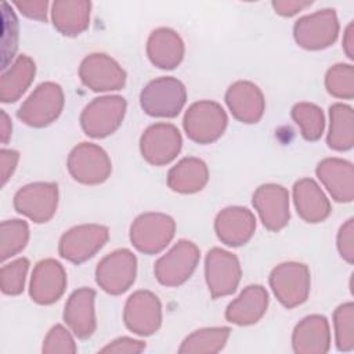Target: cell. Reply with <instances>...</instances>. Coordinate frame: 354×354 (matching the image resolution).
Returning <instances> with one entry per match:
<instances>
[{
	"instance_id": "obj_1",
	"label": "cell",
	"mask_w": 354,
	"mask_h": 354,
	"mask_svg": "<svg viewBox=\"0 0 354 354\" xmlns=\"http://www.w3.org/2000/svg\"><path fill=\"white\" fill-rule=\"evenodd\" d=\"M185 101V86L171 76H162L149 82L140 94L141 108L155 118L177 116Z\"/></svg>"
},
{
	"instance_id": "obj_2",
	"label": "cell",
	"mask_w": 354,
	"mask_h": 354,
	"mask_svg": "<svg viewBox=\"0 0 354 354\" xmlns=\"http://www.w3.org/2000/svg\"><path fill=\"white\" fill-rule=\"evenodd\" d=\"M183 124L187 136L192 141L209 144L224 133L227 115L217 102L199 101L192 104L185 112Z\"/></svg>"
},
{
	"instance_id": "obj_3",
	"label": "cell",
	"mask_w": 354,
	"mask_h": 354,
	"mask_svg": "<svg viewBox=\"0 0 354 354\" xmlns=\"http://www.w3.org/2000/svg\"><path fill=\"white\" fill-rule=\"evenodd\" d=\"M124 111L126 101L123 97L112 95L94 98L82 112V129L90 137H106L120 126Z\"/></svg>"
},
{
	"instance_id": "obj_4",
	"label": "cell",
	"mask_w": 354,
	"mask_h": 354,
	"mask_svg": "<svg viewBox=\"0 0 354 354\" xmlns=\"http://www.w3.org/2000/svg\"><path fill=\"white\" fill-rule=\"evenodd\" d=\"M270 285L277 299L288 308H293L307 300L310 292V271L301 263H283L275 267L270 275Z\"/></svg>"
},
{
	"instance_id": "obj_5",
	"label": "cell",
	"mask_w": 354,
	"mask_h": 354,
	"mask_svg": "<svg viewBox=\"0 0 354 354\" xmlns=\"http://www.w3.org/2000/svg\"><path fill=\"white\" fill-rule=\"evenodd\" d=\"M295 40L307 50H321L333 44L339 35V22L335 10H321L296 21Z\"/></svg>"
},
{
	"instance_id": "obj_6",
	"label": "cell",
	"mask_w": 354,
	"mask_h": 354,
	"mask_svg": "<svg viewBox=\"0 0 354 354\" xmlns=\"http://www.w3.org/2000/svg\"><path fill=\"white\" fill-rule=\"evenodd\" d=\"M64 106V94L57 83H41L21 105L18 118L29 126L43 127L55 120Z\"/></svg>"
},
{
	"instance_id": "obj_7",
	"label": "cell",
	"mask_w": 354,
	"mask_h": 354,
	"mask_svg": "<svg viewBox=\"0 0 354 354\" xmlns=\"http://www.w3.org/2000/svg\"><path fill=\"white\" fill-rule=\"evenodd\" d=\"M176 224L171 217L162 213H145L131 224V243L144 253L160 252L174 235Z\"/></svg>"
},
{
	"instance_id": "obj_8",
	"label": "cell",
	"mask_w": 354,
	"mask_h": 354,
	"mask_svg": "<svg viewBox=\"0 0 354 354\" xmlns=\"http://www.w3.org/2000/svg\"><path fill=\"white\" fill-rule=\"evenodd\" d=\"M199 261V250L189 241H178L155 264V275L162 285L177 286L185 282Z\"/></svg>"
},
{
	"instance_id": "obj_9",
	"label": "cell",
	"mask_w": 354,
	"mask_h": 354,
	"mask_svg": "<svg viewBox=\"0 0 354 354\" xmlns=\"http://www.w3.org/2000/svg\"><path fill=\"white\" fill-rule=\"evenodd\" d=\"M137 260L127 249H119L105 256L97 266V283L111 295L126 292L136 279Z\"/></svg>"
},
{
	"instance_id": "obj_10",
	"label": "cell",
	"mask_w": 354,
	"mask_h": 354,
	"mask_svg": "<svg viewBox=\"0 0 354 354\" xmlns=\"http://www.w3.org/2000/svg\"><path fill=\"white\" fill-rule=\"evenodd\" d=\"M68 169L72 177L83 184H100L111 173V160L106 152L88 142L75 147L68 159Z\"/></svg>"
},
{
	"instance_id": "obj_11",
	"label": "cell",
	"mask_w": 354,
	"mask_h": 354,
	"mask_svg": "<svg viewBox=\"0 0 354 354\" xmlns=\"http://www.w3.org/2000/svg\"><path fill=\"white\" fill-rule=\"evenodd\" d=\"M206 282L212 296L220 297L235 292L241 279V267L235 254L214 248L205 261Z\"/></svg>"
},
{
	"instance_id": "obj_12",
	"label": "cell",
	"mask_w": 354,
	"mask_h": 354,
	"mask_svg": "<svg viewBox=\"0 0 354 354\" xmlns=\"http://www.w3.org/2000/svg\"><path fill=\"white\" fill-rule=\"evenodd\" d=\"M108 235V228L97 224L73 227L62 235L59 254L72 263H82L93 257L105 245Z\"/></svg>"
},
{
	"instance_id": "obj_13",
	"label": "cell",
	"mask_w": 354,
	"mask_h": 354,
	"mask_svg": "<svg viewBox=\"0 0 354 354\" xmlns=\"http://www.w3.org/2000/svg\"><path fill=\"white\" fill-rule=\"evenodd\" d=\"M140 148L142 158L151 165H166L171 162L181 149L180 131L170 123L152 124L141 136Z\"/></svg>"
},
{
	"instance_id": "obj_14",
	"label": "cell",
	"mask_w": 354,
	"mask_h": 354,
	"mask_svg": "<svg viewBox=\"0 0 354 354\" xmlns=\"http://www.w3.org/2000/svg\"><path fill=\"white\" fill-rule=\"evenodd\" d=\"M58 202V188L53 183H35L21 188L14 198L18 213L26 214L35 223H46L53 217Z\"/></svg>"
},
{
	"instance_id": "obj_15",
	"label": "cell",
	"mask_w": 354,
	"mask_h": 354,
	"mask_svg": "<svg viewBox=\"0 0 354 354\" xmlns=\"http://www.w3.org/2000/svg\"><path fill=\"white\" fill-rule=\"evenodd\" d=\"M160 301L148 290L133 293L124 307L126 326L141 336L152 335L158 330L162 322Z\"/></svg>"
},
{
	"instance_id": "obj_16",
	"label": "cell",
	"mask_w": 354,
	"mask_h": 354,
	"mask_svg": "<svg viewBox=\"0 0 354 354\" xmlns=\"http://www.w3.org/2000/svg\"><path fill=\"white\" fill-rule=\"evenodd\" d=\"M82 82L94 91L119 90L124 86L126 73L106 54H90L79 68Z\"/></svg>"
},
{
	"instance_id": "obj_17",
	"label": "cell",
	"mask_w": 354,
	"mask_h": 354,
	"mask_svg": "<svg viewBox=\"0 0 354 354\" xmlns=\"http://www.w3.org/2000/svg\"><path fill=\"white\" fill-rule=\"evenodd\" d=\"M253 206L270 231L283 228L289 221V195L288 191L277 184H266L253 194Z\"/></svg>"
},
{
	"instance_id": "obj_18",
	"label": "cell",
	"mask_w": 354,
	"mask_h": 354,
	"mask_svg": "<svg viewBox=\"0 0 354 354\" xmlns=\"http://www.w3.org/2000/svg\"><path fill=\"white\" fill-rule=\"evenodd\" d=\"M65 286L66 275L58 261L47 259L36 264L30 282L32 300L39 304H51L62 296Z\"/></svg>"
},
{
	"instance_id": "obj_19",
	"label": "cell",
	"mask_w": 354,
	"mask_h": 354,
	"mask_svg": "<svg viewBox=\"0 0 354 354\" xmlns=\"http://www.w3.org/2000/svg\"><path fill=\"white\" fill-rule=\"evenodd\" d=\"M317 176L336 202L354 198V167L348 160L328 158L318 163Z\"/></svg>"
},
{
	"instance_id": "obj_20",
	"label": "cell",
	"mask_w": 354,
	"mask_h": 354,
	"mask_svg": "<svg viewBox=\"0 0 354 354\" xmlns=\"http://www.w3.org/2000/svg\"><path fill=\"white\" fill-rule=\"evenodd\" d=\"M214 228L220 241L228 246L245 245L253 235L256 218L246 207H227L218 213Z\"/></svg>"
},
{
	"instance_id": "obj_21",
	"label": "cell",
	"mask_w": 354,
	"mask_h": 354,
	"mask_svg": "<svg viewBox=\"0 0 354 354\" xmlns=\"http://www.w3.org/2000/svg\"><path fill=\"white\" fill-rule=\"evenodd\" d=\"M94 299L95 292L93 289L82 288L75 290L65 304L64 321L80 339L90 337L95 330Z\"/></svg>"
},
{
	"instance_id": "obj_22",
	"label": "cell",
	"mask_w": 354,
	"mask_h": 354,
	"mask_svg": "<svg viewBox=\"0 0 354 354\" xmlns=\"http://www.w3.org/2000/svg\"><path fill=\"white\" fill-rule=\"evenodd\" d=\"M225 102L232 115L243 123H256L264 112V98L259 87L250 82L231 84L225 94Z\"/></svg>"
},
{
	"instance_id": "obj_23",
	"label": "cell",
	"mask_w": 354,
	"mask_h": 354,
	"mask_svg": "<svg viewBox=\"0 0 354 354\" xmlns=\"http://www.w3.org/2000/svg\"><path fill=\"white\" fill-rule=\"evenodd\" d=\"M267 306V290L261 285H250L228 304L225 318L236 325H250L264 315Z\"/></svg>"
},
{
	"instance_id": "obj_24",
	"label": "cell",
	"mask_w": 354,
	"mask_h": 354,
	"mask_svg": "<svg viewBox=\"0 0 354 354\" xmlns=\"http://www.w3.org/2000/svg\"><path fill=\"white\" fill-rule=\"evenodd\" d=\"M293 350L296 353H326L330 347V332L324 315H308L293 330Z\"/></svg>"
},
{
	"instance_id": "obj_25",
	"label": "cell",
	"mask_w": 354,
	"mask_h": 354,
	"mask_svg": "<svg viewBox=\"0 0 354 354\" xmlns=\"http://www.w3.org/2000/svg\"><path fill=\"white\" fill-rule=\"evenodd\" d=\"M297 213L307 223L324 221L330 214V203L318 184L311 178H301L293 187Z\"/></svg>"
},
{
	"instance_id": "obj_26",
	"label": "cell",
	"mask_w": 354,
	"mask_h": 354,
	"mask_svg": "<svg viewBox=\"0 0 354 354\" xmlns=\"http://www.w3.org/2000/svg\"><path fill=\"white\" fill-rule=\"evenodd\" d=\"M147 53L153 65L162 69H173L184 57V43L174 30L159 28L151 33Z\"/></svg>"
},
{
	"instance_id": "obj_27",
	"label": "cell",
	"mask_w": 354,
	"mask_h": 354,
	"mask_svg": "<svg viewBox=\"0 0 354 354\" xmlns=\"http://www.w3.org/2000/svg\"><path fill=\"white\" fill-rule=\"evenodd\" d=\"M207 177L209 173L203 160L196 158H185L170 169L167 184L173 191L192 194L205 187Z\"/></svg>"
},
{
	"instance_id": "obj_28",
	"label": "cell",
	"mask_w": 354,
	"mask_h": 354,
	"mask_svg": "<svg viewBox=\"0 0 354 354\" xmlns=\"http://www.w3.org/2000/svg\"><path fill=\"white\" fill-rule=\"evenodd\" d=\"M330 126L326 137L328 147L335 151H348L354 145V112L346 104H333L329 108Z\"/></svg>"
},
{
	"instance_id": "obj_29",
	"label": "cell",
	"mask_w": 354,
	"mask_h": 354,
	"mask_svg": "<svg viewBox=\"0 0 354 354\" xmlns=\"http://www.w3.org/2000/svg\"><path fill=\"white\" fill-rule=\"evenodd\" d=\"M90 19V3L87 1H55L53 4L54 26L66 36L83 32Z\"/></svg>"
},
{
	"instance_id": "obj_30",
	"label": "cell",
	"mask_w": 354,
	"mask_h": 354,
	"mask_svg": "<svg viewBox=\"0 0 354 354\" xmlns=\"http://www.w3.org/2000/svg\"><path fill=\"white\" fill-rule=\"evenodd\" d=\"M230 336V328H206L195 330L181 344L180 353H216L220 351Z\"/></svg>"
},
{
	"instance_id": "obj_31",
	"label": "cell",
	"mask_w": 354,
	"mask_h": 354,
	"mask_svg": "<svg viewBox=\"0 0 354 354\" xmlns=\"http://www.w3.org/2000/svg\"><path fill=\"white\" fill-rule=\"evenodd\" d=\"M3 76L11 77V82L1 84V101H17V98L28 88L35 76V62L29 57L21 55L18 57L10 72L4 73Z\"/></svg>"
},
{
	"instance_id": "obj_32",
	"label": "cell",
	"mask_w": 354,
	"mask_h": 354,
	"mask_svg": "<svg viewBox=\"0 0 354 354\" xmlns=\"http://www.w3.org/2000/svg\"><path fill=\"white\" fill-rule=\"evenodd\" d=\"M292 118L300 126L306 140L315 141L322 136L325 120L322 109L314 104L300 102L292 108Z\"/></svg>"
},
{
	"instance_id": "obj_33",
	"label": "cell",
	"mask_w": 354,
	"mask_h": 354,
	"mask_svg": "<svg viewBox=\"0 0 354 354\" xmlns=\"http://www.w3.org/2000/svg\"><path fill=\"white\" fill-rule=\"evenodd\" d=\"M336 347L339 351L354 348V304L351 301L340 304L333 314Z\"/></svg>"
},
{
	"instance_id": "obj_34",
	"label": "cell",
	"mask_w": 354,
	"mask_h": 354,
	"mask_svg": "<svg viewBox=\"0 0 354 354\" xmlns=\"http://www.w3.org/2000/svg\"><path fill=\"white\" fill-rule=\"evenodd\" d=\"M325 86L330 95L343 100L354 97V68L350 64L333 65L325 76Z\"/></svg>"
},
{
	"instance_id": "obj_35",
	"label": "cell",
	"mask_w": 354,
	"mask_h": 354,
	"mask_svg": "<svg viewBox=\"0 0 354 354\" xmlns=\"http://www.w3.org/2000/svg\"><path fill=\"white\" fill-rule=\"evenodd\" d=\"M6 224L10 228L11 236H10V239H1L3 241V248H1V259L3 260H6L8 256H14L21 249H24L28 242V238H29L28 224L25 221L11 220V221H6Z\"/></svg>"
},
{
	"instance_id": "obj_36",
	"label": "cell",
	"mask_w": 354,
	"mask_h": 354,
	"mask_svg": "<svg viewBox=\"0 0 354 354\" xmlns=\"http://www.w3.org/2000/svg\"><path fill=\"white\" fill-rule=\"evenodd\" d=\"M29 261L26 259H19L12 261L8 266H4L1 272L3 275H10V281L3 282V292L10 293V295H18L24 289V282H25V275L28 271Z\"/></svg>"
},
{
	"instance_id": "obj_37",
	"label": "cell",
	"mask_w": 354,
	"mask_h": 354,
	"mask_svg": "<svg viewBox=\"0 0 354 354\" xmlns=\"http://www.w3.org/2000/svg\"><path fill=\"white\" fill-rule=\"evenodd\" d=\"M43 351L46 353H75L76 346L69 332L62 325H55L47 335Z\"/></svg>"
},
{
	"instance_id": "obj_38",
	"label": "cell",
	"mask_w": 354,
	"mask_h": 354,
	"mask_svg": "<svg viewBox=\"0 0 354 354\" xmlns=\"http://www.w3.org/2000/svg\"><path fill=\"white\" fill-rule=\"evenodd\" d=\"M337 249L340 256L348 263L354 261V220L348 218L339 230Z\"/></svg>"
},
{
	"instance_id": "obj_39",
	"label": "cell",
	"mask_w": 354,
	"mask_h": 354,
	"mask_svg": "<svg viewBox=\"0 0 354 354\" xmlns=\"http://www.w3.org/2000/svg\"><path fill=\"white\" fill-rule=\"evenodd\" d=\"M145 348V343L131 337H119L101 348V353H140Z\"/></svg>"
},
{
	"instance_id": "obj_40",
	"label": "cell",
	"mask_w": 354,
	"mask_h": 354,
	"mask_svg": "<svg viewBox=\"0 0 354 354\" xmlns=\"http://www.w3.org/2000/svg\"><path fill=\"white\" fill-rule=\"evenodd\" d=\"M15 6L18 8L22 10L24 14H26L30 18H36V19H46V7L47 3L46 1H35V3H15Z\"/></svg>"
},
{
	"instance_id": "obj_41",
	"label": "cell",
	"mask_w": 354,
	"mask_h": 354,
	"mask_svg": "<svg viewBox=\"0 0 354 354\" xmlns=\"http://www.w3.org/2000/svg\"><path fill=\"white\" fill-rule=\"evenodd\" d=\"M310 4L311 3H297V1H274L272 3L277 12L281 15H285V17H290Z\"/></svg>"
},
{
	"instance_id": "obj_42",
	"label": "cell",
	"mask_w": 354,
	"mask_h": 354,
	"mask_svg": "<svg viewBox=\"0 0 354 354\" xmlns=\"http://www.w3.org/2000/svg\"><path fill=\"white\" fill-rule=\"evenodd\" d=\"M343 50L350 59H354V22H350L344 30Z\"/></svg>"
}]
</instances>
